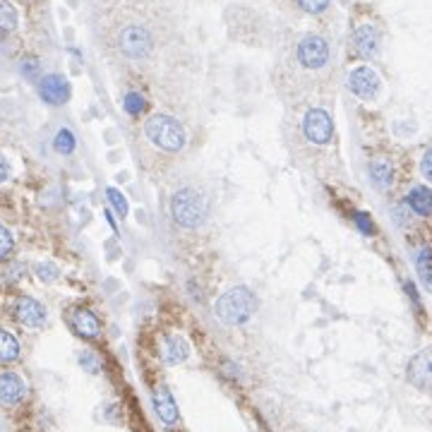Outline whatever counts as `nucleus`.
I'll use <instances>...</instances> for the list:
<instances>
[{
    "mask_svg": "<svg viewBox=\"0 0 432 432\" xmlns=\"http://www.w3.org/2000/svg\"><path fill=\"white\" fill-rule=\"evenodd\" d=\"M214 310H216V317L228 326L243 324L254 315V310H257V298H254L250 288L235 286L216 300Z\"/></svg>",
    "mask_w": 432,
    "mask_h": 432,
    "instance_id": "obj_1",
    "label": "nucleus"
},
{
    "mask_svg": "<svg viewBox=\"0 0 432 432\" xmlns=\"http://www.w3.org/2000/svg\"><path fill=\"white\" fill-rule=\"evenodd\" d=\"M12 245H15V240H12V233L5 226H0V257L10 254L12 252Z\"/></svg>",
    "mask_w": 432,
    "mask_h": 432,
    "instance_id": "obj_26",
    "label": "nucleus"
},
{
    "mask_svg": "<svg viewBox=\"0 0 432 432\" xmlns=\"http://www.w3.org/2000/svg\"><path fill=\"white\" fill-rule=\"evenodd\" d=\"M38 94L51 106H63L70 99V82L63 75H46L38 84Z\"/></svg>",
    "mask_w": 432,
    "mask_h": 432,
    "instance_id": "obj_10",
    "label": "nucleus"
},
{
    "mask_svg": "<svg viewBox=\"0 0 432 432\" xmlns=\"http://www.w3.org/2000/svg\"><path fill=\"white\" fill-rule=\"evenodd\" d=\"M406 379L421 391L432 389V346L430 349H423L421 353H416V356L408 360Z\"/></svg>",
    "mask_w": 432,
    "mask_h": 432,
    "instance_id": "obj_8",
    "label": "nucleus"
},
{
    "mask_svg": "<svg viewBox=\"0 0 432 432\" xmlns=\"http://www.w3.org/2000/svg\"><path fill=\"white\" fill-rule=\"evenodd\" d=\"M303 135L312 144H329L334 137V123L326 110L312 108L303 118Z\"/></svg>",
    "mask_w": 432,
    "mask_h": 432,
    "instance_id": "obj_4",
    "label": "nucleus"
},
{
    "mask_svg": "<svg viewBox=\"0 0 432 432\" xmlns=\"http://www.w3.org/2000/svg\"><path fill=\"white\" fill-rule=\"evenodd\" d=\"M27 396V384L17 372H3L0 375V403L5 406H17Z\"/></svg>",
    "mask_w": 432,
    "mask_h": 432,
    "instance_id": "obj_11",
    "label": "nucleus"
},
{
    "mask_svg": "<svg viewBox=\"0 0 432 432\" xmlns=\"http://www.w3.org/2000/svg\"><path fill=\"white\" fill-rule=\"evenodd\" d=\"M421 173L425 180L432 182V147L428 149V152L423 154V161H421Z\"/></svg>",
    "mask_w": 432,
    "mask_h": 432,
    "instance_id": "obj_28",
    "label": "nucleus"
},
{
    "mask_svg": "<svg viewBox=\"0 0 432 432\" xmlns=\"http://www.w3.org/2000/svg\"><path fill=\"white\" fill-rule=\"evenodd\" d=\"M298 8L305 10L307 15H319V12L326 10V5H329V0H296Z\"/></svg>",
    "mask_w": 432,
    "mask_h": 432,
    "instance_id": "obj_23",
    "label": "nucleus"
},
{
    "mask_svg": "<svg viewBox=\"0 0 432 432\" xmlns=\"http://www.w3.org/2000/svg\"><path fill=\"white\" fill-rule=\"evenodd\" d=\"M379 87H382V82H379V75L372 68H368V65H360V68L351 70L349 89L358 96V99H363V101L377 99Z\"/></svg>",
    "mask_w": 432,
    "mask_h": 432,
    "instance_id": "obj_7",
    "label": "nucleus"
},
{
    "mask_svg": "<svg viewBox=\"0 0 432 432\" xmlns=\"http://www.w3.org/2000/svg\"><path fill=\"white\" fill-rule=\"evenodd\" d=\"M15 315L24 326H41L46 322L43 305L34 298H19L15 305Z\"/></svg>",
    "mask_w": 432,
    "mask_h": 432,
    "instance_id": "obj_13",
    "label": "nucleus"
},
{
    "mask_svg": "<svg viewBox=\"0 0 432 432\" xmlns=\"http://www.w3.org/2000/svg\"><path fill=\"white\" fill-rule=\"evenodd\" d=\"M8 175H10V163L5 156H0V182L8 180Z\"/></svg>",
    "mask_w": 432,
    "mask_h": 432,
    "instance_id": "obj_29",
    "label": "nucleus"
},
{
    "mask_svg": "<svg viewBox=\"0 0 432 432\" xmlns=\"http://www.w3.org/2000/svg\"><path fill=\"white\" fill-rule=\"evenodd\" d=\"M70 324H72V329L84 339H94L101 334L99 317H96L91 310H87V307H77V310L70 315Z\"/></svg>",
    "mask_w": 432,
    "mask_h": 432,
    "instance_id": "obj_12",
    "label": "nucleus"
},
{
    "mask_svg": "<svg viewBox=\"0 0 432 432\" xmlns=\"http://www.w3.org/2000/svg\"><path fill=\"white\" fill-rule=\"evenodd\" d=\"M353 46L363 58L375 56L379 51V31L372 24H360L356 34H353Z\"/></svg>",
    "mask_w": 432,
    "mask_h": 432,
    "instance_id": "obj_14",
    "label": "nucleus"
},
{
    "mask_svg": "<svg viewBox=\"0 0 432 432\" xmlns=\"http://www.w3.org/2000/svg\"><path fill=\"white\" fill-rule=\"evenodd\" d=\"M298 61L307 70L324 68V63L329 61V46H326L322 36L307 34L300 38V43H298Z\"/></svg>",
    "mask_w": 432,
    "mask_h": 432,
    "instance_id": "obj_5",
    "label": "nucleus"
},
{
    "mask_svg": "<svg viewBox=\"0 0 432 432\" xmlns=\"http://www.w3.org/2000/svg\"><path fill=\"white\" fill-rule=\"evenodd\" d=\"M190 356V344L185 341V336L180 334H171V336L163 341V360L168 365H180L185 363Z\"/></svg>",
    "mask_w": 432,
    "mask_h": 432,
    "instance_id": "obj_15",
    "label": "nucleus"
},
{
    "mask_svg": "<svg viewBox=\"0 0 432 432\" xmlns=\"http://www.w3.org/2000/svg\"><path fill=\"white\" fill-rule=\"evenodd\" d=\"M408 205L416 214L430 216L432 214V190L430 187H413L408 195Z\"/></svg>",
    "mask_w": 432,
    "mask_h": 432,
    "instance_id": "obj_17",
    "label": "nucleus"
},
{
    "mask_svg": "<svg viewBox=\"0 0 432 432\" xmlns=\"http://www.w3.org/2000/svg\"><path fill=\"white\" fill-rule=\"evenodd\" d=\"M53 147L58 154H72L75 152V135H72L70 130H61L53 140Z\"/></svg>",
    "mask_w": 432,
    "mask_h": 432,
    "instance_id": "obj_21",
    "label": "nucleus"
},
{
    "mask_svg": "<svg viewBox=\"0 0 432 432\" xmlns=\"http://www.w3.org/2000/svg\"><path fill=\"white\" fill-rule=\"evenodd\" d=\"M416 267H418V274H421L423 284L432 288V250L430 247H423L416 257Z\"/></svg>",
    "mask_w": 432,
    "mask_h": 432,
    "instance_id": "obj_20",
    "label": "nucleus"
},
{
    "mask_svg": "<svg viewBox=\"0 0 432 432\" xmlns=\"http://www.w3.org/2000/svg\"><path fill=\"white\" fill-rule=\"evenodd\" d=\"M118 43H120V51L125 53L128 58H133V61H140V58H147L149 51H152V36H149V31L144 27H125L120 31V38H118Z\"/></svg>",
    "mask_w": 432,
    "mask_h": 432,
    "instance_id": "obj_6",
    "label": "nucleus"
},
{
    "mask_svg": "<svg viewBox=\"0 0 432 432\" xmlns=\"http://www.w3.org/2000/svg\"><path fill=\"white\" fill-rule=\"evenodd\" d=\"M24 72H27V75H34V72H36V63L31 61V65H27V70H24Z\"/></svg>",
    "mask_w": 432,
    "mask_h": 432,
    "instance_id": "obj_30",
    "label": "nucleus"
},
{
    "mask_svg": "<svg viewBox=\"0 0 432 432\" xmlns=\"http://www.w3.org/2000/svg\"><path fill=\"white\" fill-rule=\"evenodd\" d=\"M144 135L149 137V142H152L154 147H159L168 154L180 152L187 140L185 128H182L175 118L163 115V113L152 115L147 123H144Z\"/></svg>",
    "mask_w": 432,
    "mask_h": 432,
    "instance_id": "obj_2",
    "label": "nucleus"
},
{
    "mask_svg": "<svg viewBox=\"0 0 432 432\" xmlns=\"http://www.w3.org/2000/svg\"><path fill=\"white\" fill-rule=\"evenodd\" d=\"M80 363H82L84 368H87L89 372H99V370H101V363H99V358H96L94 353H89V351H84V353H82Z\"/></svg>",
    "mask_w": 432,
    "mask_h": 432,
    "instance_id": "obj_27",
    "label": "nucleus"
},
{
    "mask_svg": "<svg viewBox=\"0 0 432 432\" xmlns=\"http://www.w3.org/2000/svg\"><path fill=\"white\" fill-rule=\"evenodd\" d=\"M152 403H154L156 416H159V421L163 425H168V428H175V425L180 423L178 403H175V398H173L171 389H168V387L159 384V387L154 389V394H152Z\"/></svg>",
    "mask_w": 432,
    "mask_h": 432,
    "instance_id": "obj_9",
    "label": "nucleus"
},
{
    "mask_svg": "<svg viewBox=\"0 0 432 432\" xmlns=\"http://www.w3.org/2000/svg\"><path fill=\"white\" fill-rule=\"evenodd\" d=\"M370 180L377 190H387L391 185V180H394V166H391V161L384 159V156L372 159L370 161Z\"/></svg>",
    "mask_w": 432,
    "mask_h": 432,
    "instance_id": "obj_16",
    "label": "nucleus"
},
{
    "mask_svg": "<svg viewBox=\"0 0 432 432\" xmlns=\"http://www.w3.org/2000/svg\"><path fill=\"white\" fill-rule=\"evenodd\" d=\"M17 10L10 0H0V31L8 34V31H15L17 27Z\"/></svg>",
    "mask_w": 432,
    "mask_h": 432,
    "instance_id": "obj_19",
    "label": "nucleus"
},
{
    "mask_svg": "<svg viewBox=\"0 0 432 432\" xmlns=\"http://www.w3.org/2000/svg\"><path fill=\"white\" fill-rule=\"evenodd\" d=\"M123 106H125V110L130 115H140L142 110H144V96L142 94H137V91H130V94L125 96V101H123Z\"/></svg>",
    "mask_w": 432,
    "mask_h": 432,
    "instance_id": "obj_22",
    "label": "nucleus"
},
{
    "mask_svg": "<svg viewBox=\"0 0 432 432\" xmlns=\"http://www.w3.org/2000/svg\"><path fill=\"white\" fill-rule=\"evenodd\" d=\"M108 202L113 205V209L118 212V216H125L128 214V202H125V197H123L120 192H118L115 187H108Z\"/></svg>",
    "mask_w": 432,
    "mask_h": 432,
    "instance_id": "obj_24",
    "label": "nucleus"
},
{
    "mask_svg": "<svg viewBox=\"0 0 432 432\" xmlns=\"http://www.w3.org/2000/svg\"><path fill=\"white\" fill-rule=\"evenodd\" d=\"M19 358V341L17 336H12L10 331L0 329V360L3 363H12Z\"/></svg>",
    "mask_w": 432,
    "mask_h": 432,
    "instance_id": "obj_18",
    "label": "nucleus"
},
{
    "mask_svg": "<svg viewBox=\"0 0 432 432\" xmlns=\"http://www.w3.org/2000/svg\"><path fill=\"white\" fill-rule=\"evenodd\" d=\"M36 274H38V279L41 281H46V284H51V281H56L58 279V267L56 264H38L36 267Z\"/></svg>",
    "mask_w": 432,
    "mask_h": 432,
    "instance_id": "obj_25",
    "label": "nucleus"
},
{
    "mask_svg": "<svg viewBox=\"0 0 432 432\" xmlns=\"http://www.w3.org/2000/svg\"><path fill=\"white\" fill-rule=\"evenodd\" d=\"M171 216L182 228H197L207 219V200L192 187H182L171 200Z\"/></svg>",
    "mask_w": 432,
    "mask_h": 432,
    "instance_id": "obj_3",
    "label": "nucleus"
}]
</instances>
